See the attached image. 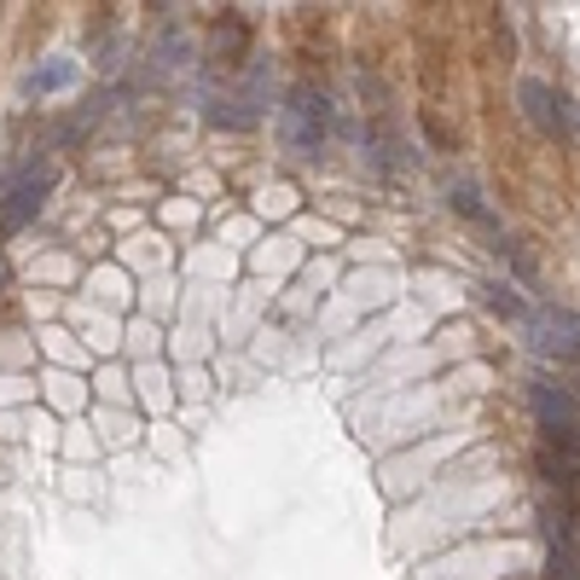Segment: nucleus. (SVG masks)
Instances as JSON below:
<instances>
[{
    "label": "nucleus",
    "instance_id": "f03ea898",
    "mask_svg": "<svg viewBox=\"0 0 580 580\" xmlns=\"http://www.w3.org/2000/svg\"><path fill=\"white\" fill-rule=\"evenodd\" d=\"M261 105H267V65H250L238 88H210L203 93V116L221 122V129H256L261 122Z\"/></svg>",
    "mask_w": 580,
    "mask_h": 580
},
{
    "label": "nucleus",
    "instance_id": "7ed1b4c3",
    "mask_svg": "<svg viewBox=\"0 0 580 580\" xmlns=\"http://www.w3.org/2000/svg\"><path fill=\"white\" fill-rule=\"evenodd\" d=\"M528 348L546 360H580V314L569 308H540V314H528Z\"/></svg>",
    "mask_w": 580,
    "mask_h": 580
},
{
    "label": "nucleus",
    "instance_id": "9d476101",
    "mask_svg": "<svg viewBox=\"0 0 580 580\" xmlns=\"http://www.w3.org/2000/svg\"><path fill=\"white\" fill-rule=\"evenodd\" d=\"M540 476H546V493H580V470L564 465V459H557V453H546V447H540Z\"/></svg>",
    "mask_w": 580,
    "mask_h": 580
},
{
    "label": "nucleus",
    "instance_id": "f257e3e1",
    "mask_svg": "<svg viewBox=\"0 0 580 580\" xmlns=\"http://www.w3.org/2000/svg\"><path fill=\"white\" fill-rule=\"evenodd\" d=\"M325 140H331V99L314 88H297L279 105V145L290 157H314L325 152Z\"/></svg>",
    "mask_w": 580,
    "mask_h": 580
},
{
    "label": "nucleus",
    "instance_id": "9b49d317",
    "mask_svg": "<svg viewBox=\"0 0 580 580\" xmlns=\"http://www.w3.org/2000/svg\"><path fill=\"white\" fill-rule=\"evenodd\" d=\"M540 435H546V453H557L564 465L580 470V424H569V430H540Z\"/></svg>",
    "mask_w": 580,
    "mask_h": 580
},
{
    "label": "nucleus",
    "instance_id": "f8f14e48",
    "mask_svg": "<svg viewBox=\"0 0 580 580\" xmlns=\"http://www.w3.org/2000/svg\"><path fill=\"white\" fill-rule=\"evenodd\" d=\"M453 210H459L465 221H482V226H493V210H488V203H482V192H476V186H453Z\"/></svg>",
    "mask_w": 580,
    "mask_h": 580
},
{
    "label": "nucleus",
    "instance_id": "423d86ee",
    "mask_svg": "<svg viewBox=\"0 0 580 580\" xmlns=\"http://www.w3.org/2000/svg\"><path fill=\"white\" fill-rule=\"evenodd\" d=\"M516 99H523V116L534 129H546L551 140H564V99H557L540 76H523L516 81Z\"/></svg>",
    "mask_w": 580,
    "mask_h": 580
},
{
    "label": "nucleus",
    "instance_id": "39448f33",
    "mask_svg": "<svg viewBox=\"0 0 580 580\" xmlns=\"http://www.w3.org/2000/svg\"><path fill=\"white\" fill-rule=\"evenodd\" d=\"M540 534L557 551H580V493H546L540 500Z\"/></svg>",
    "mask_w": 580,
    "mask_h": 580
},
{
    "label": "nucleus",
    "instance_id": "1a4fd4ad",
    "mask_svg": "<svg viewBox=\"0 0 580 580\" xmlns=\"http://www.w3.org/2000/svg\"><path fill=\"white\" fill-rule=\"evenodd\" d=\"M476 297H482V308H488V314H500V320L528 325V308L511 297V285H476Z\"/></svg>",
    "mask_w": 580,
    "mask_h": 580
},
{
    "label": "nucleus",
    "instance_id": "20e7f679",
    "mask_svg": "<svg viewBox=\"0 0 580 580\" xmlns=\"http://www.w3.org/2000/svg\"><path fill=\"white\" fill-rule=\"evenodd\" d=\"M47 192H53V175H47V169H35V163H30V169L12 180L7 203H0V233H7V238H12V233H24V226L35 221V210L47 203Z\"/></svg>",
    "mask_w": 580,
    "mask_h": 580
},
{
    "label": "nucleus",
    "instance_id": "ddd939ff",
    "mask_svg": "<svg viewBox=\"0 0 580 580\" xmlns=\"http://www.w3.org/2000/svg\"><path fill=\"white\" fill-rule=\"evenodd\" d=\"M546 580H580V551L546 546Z\"/></svg>",
    "mask_w": 580,
    "mask_h": 580
},
{
    "label": "nucleus",
    "instance_id": "4468645a",
    "mask_svg": "<svg viewBox=\"0 0 580 580\" xmlns=\"http://www.w3.org/2000/svg\"><path fill=\"white\" fill-rule=\"evenodd\" d=\"M7 285H12V261H7V256H0V290H7Z\"/></svg>",
    "mask_w": 580,
    "mask_h": 580
},
{
    "label": "nucleus",
    "instance_id": "6e6552de",
    "mask_svg": "<svg viewBox=\"0 0 580 580\" xmlns=\"http://www.w3.org/2000/svg\"><path fill=\"white\" fill-rule=\"evenodd\" d=\"M70 81H76V58H47L41 70L24 76V93H30V99H47V93H58V88H70Z\"/></svg>",
    "mask_w": 580,
    "mask_h": 580
},
{
    "label": "nucleus",
    "instance_id": "0eeeda50",
    "mask_svg": "<svg viewBox=\"0 0 580 580\" xmlns=\"http://www.w3.org/2000/svg\"><path fill=\"white\" fill-rule=\"evenodd\" d=\"M528 406H534V419H540V430H569L580 424V406L564 383H534L528 389Z\"/></svg>",
    "mask_w": 580,
    "mask_h": 580
}]
</instances>
